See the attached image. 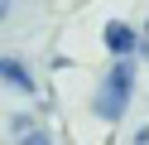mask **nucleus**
Here are the masks:
<instances>
[{
	"mask_svg": "<svg viewBox=\"0 0 149 145\" xmlns=\"http://www.w3.org/2000/svg\"><path fill=\"white\" fill-rule=\"evenodd\" d=\"M15 135H19V145H53L48 135H43L34 121H24V116H15Z\"/></svg>",
	"mask_w": 149,
	"mask_h": 145,
	"instance_id": "obj_4",
	"label": "nucleus"
},
{
	"mask_svg": "<svg viewBox=\"0 0 149 145\" xmlns=\"http://www.w3.org/2000/svg\"><path fill=\"white\" fill-rule=\"evenodd\" d=\"M5 5H10V0H0V19H5Z\"/></svg>",
	"mask_w": 149,
	"mask_h": 145,
	"instance_id": "obj_7",
	"label": "nucleus"
},
{
	"mask_svg": "<svg viewBox=\"0 0 149 145\" xmlns=\"http://www.w3.org/2000/svg\"><path fill=\"white\" fill-rule=\"evenodd\" d=\"M130 145H149V126H144V131H139V135H135Z\"/></svg>",
	"mask_w": 149,
	"mask_h": 145,
	"instance_id": "obj_5",
	"label": "nucleus"
},
{
	"mask_svg": "<svg viewBox=\"0 0 149 145\" xmlns=\"http://www.w3.org/2000/svg\"><path fill=\"white\" fill-rule=\"evenodd\" d=\"M0 82H5V87H15V92H24V97H34V92H39L34 73L19 63V58H0Z\"/></svg>",
	"mask_w": 149,
	"mask_h": 145,
	"instance_id": "obj_2",
	"label": "nucleus"
},
{
	"mask_svg": "<svg viewBox=\"0 0 149 145\" xmlns=\"http://www.w3.org/2000/svg\"><path fill=\"white\" fill-rule=\"evenodd\" d=\"M139 48H144V53H149V24H144V34H139Z\"/></svg>",
	"mask_w": 149,
	"mask_h": 145,
	"instance_id": "obj_6",
	"label": "nucleus"
},
{
	"mask_svg": "<svg viewBox=\"0 0 149 145\" xmlns=\"http://www.w3.org/2000/svg\"><path fill=\"white\" fill-rule=\"evenodd\" d=\"M106 48L116 58H130V53H139V34L130 24H106Z\"/></svg>",
	"mask_w": 149,
	"mask_h": 145,
	"instance_id": "obj_3",
	"label": "nucleus"
},
{
	"mask_svg": "<svg viewBox=\"0 0 149 145\" xmlns=\"http://www.w3.org/2000/svg\"><path fill=\"white\" fill-rule=\"evenodd\" d=\"M130 92H135V63H130V58H116L111 73L101 77V92H96V102H91V111H96L101 121H120L125 106H130Z\"/></svg>",
	"mask_w": 149,
	"mask_h": 145,
	"instance_id": "obj_1",
	"label": "nucleus"
}]
</instances>
